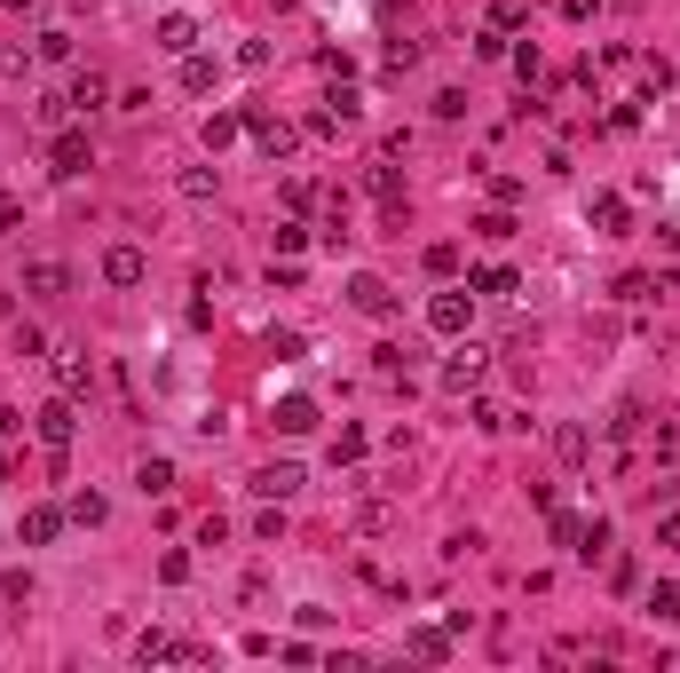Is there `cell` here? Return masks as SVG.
<instances>
[{
  "label": "cell",
  "mask_w": 680,
  "mask_h": 673,
  "mask_svg": "<svg viewBox=\"0 0 680 673\" xmlns=\"http://www.w3.org/2000/svg\"><path fill=\"white\" fill-rule=\"evenodd\" d=\"M24 293H40V301L72 293V269H63V262H24Z\"/></svg>",
  "instance_id": "obj_11"
},
{
  "label": "cell",
  "mask_w": 680,
  "mask_h": 673,
  "mask_svg": "<svg viewBox=\"0 0 680 673\" xmlns=\"http://www.w3.org/2000/svg\"><path fill=\"white\" fill-rule=\"evenodd\" d=\"M523 16H530V9H523V0H499V9H491V24H499V32H515Z\"/></svg>",
  "instance_id": "obj_37"
},
{
  "label": "cell",
  "mask_w": 680,
  "mask_h": 673,
  "mask_svg": "<svg viewBox=\"0 0 680 673\" xmlns=\"http://www.w3.org/2000/svg\"><path fill=\"white\" fill-rule=\"evenodd\" d=\"M364 452H372L364 428H340V436H332V460H364Z\"/></svg>",
  "instance_id": "obj_29"
},
{
  "label": "cell",
  "mask_w": 680,
  "mask_h": 673,
  "mask_svg": "<svg viewBox=\"0 0 680 673\" xmlns=\"http://www.w3.org/2000/svg\"><path fill=\"white\" fill-rule=\"evenodd\" d=\"M474 230H483V239H515V214H506V207H491V214L474 222Z\"/></svg>",
  "instance_id": "obj_34"
},
{
  "label": "cell",
  "mask_w": 680,
  "mask_h": 673,
  "mask_svg": "<svg viewBox=\"0 0 680 673\" xmlns=\"http://www.w3.org/2000/svg\"><path fill=\"white\" fill-rule=\"evenodd\" d=\"M641 420H649V413H641V404H618V420H609V436H618V444H625V436H641Z\"/></svg>",
  "instance_id": "obj_33"
},
{
  "label": "cell",
  "mask_w": 680,
  "mask_h": 673,
  "mask_svg": "<svg viewBox=\"0 0 680 673\" xmlns=\"http://www.w3.org/2000/svg\"><path fill=\"white\" fill-rule=\"evenodd\" d=\"M214 190H222L214 166H183V198H214Z\"/></svg>",
  "instance_id": "obj_27"
},
{
  "label": "cell",
  "mask_w": 680,
  "mask_h": 673,
  "mask_svg": "<svg viewBox=\"0 0 680 673\" xmlns=\"http://www.w3.org/2000/svg\"><path fill=\"white\" fill-rule=\"evenodd\" d=\"M246 135H254L269 159H285V151H293V127H285V119H269L261 104H246Z\"/></svg>",
  "instance_id": "obj_6"
},
{
  "label": "cell",
  "mask_w": 680,
  "mask_h": 673,
  "mask_svg": "<svg viewBox=\"0 0 680 673\" xmlns=\"http://www.w3.org/2000/svg\"><path fill=\"white\" fill-rule=\"evenodd\" d=\"M0 230H24V207H16V190H0Z\"/></svg>",
  "instance_id": "obj_38"
},
{
  "label": "cell",
  "mask_w": 680,
  "mask_h": 673,
  "mask_svg": "<svg viewBox=\"0 0 680 673\" xmlns=\"http://www.w3.org/2000/svg\"><path fill=\"white\" fill-rule=\"evenodd\" d=\"M349 301H356L364 317H380V325L396 317V293H388V278H372V269H356V278H349Z\"/></svg>",
  "instance_id": "obj_4"
},
{
  "label": "cell",
  "mask_w": 680,
  "mask_h": 673,
  "mask_svg": "<svg viewBox=\"0 0 680 673\" xmlns=\"http://www.w3.org/2000/svg\"><path fill=\"white\" fill-rule=\"evenodd\" d=\"M166 658H183V642H175V634H134V665H166Z\"/></svg>",
  "instance_id": "obj_14"
},
{
  "label": "cell",
  "mask_w": 680,
  "mask_h": 673,
  "mask_svg": "<svg viewBox=\"0 0 680 673\" xmlns=\"http://www.w3.org/2000/svg\"><path fill=\"white\" fill-rule=\"evenodd\" d=\"M649 611H657L665 626L680 618V579H657V587H649Z\"/></svg>",
  "instance_id": "obj_25"
},
{
  "label": "cell",
  "mask_w": 680,
  "mask_h": 673,
  "mask_svg": "<svg viewBox=\"0 0 680 673\" xmlns=\"http://www.w3.org/2000/svg\"><path fill=\"white\" fill-rule=\"evenodd\" d=\"M554 452H562L570 467H586V460H594V436H586V428L570 420V428H554Z\"/></svg>",
  "instance_id": "obj_20"
},
{
  "label": "cell",
  "mask_w": 680,
  "mask_h": 673,
  "mask_svg": "<svg viewBox=\"0 0 680 673\" xmlns=\"http://www.w3.org/2000/svg\"><path fill=\"white\" fill-rule=\"evenodd\" d=\"M237 135H246V112H207V151L237 143Z\"/></svg>",
  "instance_id": "obj_22"
},
{
  "label": "cell",
  "mask_w": 680,
  "mask_h": 673,
  "mask_svg": "<svg viewBox=\"0 0 680 673\" xmlns=\"http://www.w3.org/2000/svg\"><path fill=\"white\" fill-rule=\"evenodd\" d=\"M364 190L388 207V222H403V183H396V166H364Z\"/></svg>",
  "instance_id": "obj_13"
},
{
  "label": "cell",
  "mask_w": 680,
  "mask_h": 673,
  "mask_svg": "<svg viewBox=\"0 0 680 673\" xmlns=\"http://www.w3.org/2000/svg\"><path fill=\"white\" fill-rule=\"evenodd\" d=\"M474 293H523V278H515V269H499V262H491V269H474Z\"/></svg>",
  "instance_id": "obj_24"
},
{
  "label": "cell",
  "mask_w": 680,
  "mask_h": 673,
  "mask_svg": "<svg viewBox=\"0 0 680 673\" xmlns=\"http://www.w3.org/2000/svg\"><path fill=\"white\" fill-rule=\"evenodd\" d=\"M32 428H40V444H48V452H72V436H80V396H63V388H56L40 413H32Z\"/></svg>",
  "instance_id": "obj_1"
},
{
  "label": "cell",
  "mask_w": 680,
  "mask_h": 673,
  "mask_svg": "<svg viewBox=\"0 0 680 673\" xmlns=\"http://www.w3.org/2000/svg\"><path fill=\"white\" fill-rule=\"evenodd\" d=\"M467 317H474V293H467V286H452V293H435V301H427V325L444 333V341H459Z\"/></svg>",
  "instance_id": "obj_3"
},
{
  "label": "cell",
  "mask_w": 680,
  "mask_h": 673,
  "mask_svg": "<svg viewBox=\"0 0 680 673\" xmlns=\"http://www.w3.org/2000/svg\"><path fill=\"white\" fill-rule=\"evenodd\" d=\"M269 246H278V262H301V246H309V222H301V214H285L278 230H269Z\"/></svg>",
  "instance_id": "obj_16"
},
{
  "label": "cell",
  "mask_w": 680,
  "mask_h": 673,
  "mask_svg": "<svg viewBox=\"0 0 680 673\" xmlns=\"http://www.w3.org/2000/svg\"><path fill=\"white\" fill-rule=\"evenodd\" d=\"M586 222L601 230V239H625V222H633V207H625V198H618V190H601V198H594V207H586Z\"/></svg>",
  "instance_id": "obj_10"
},
{
  "label": "cell",
  "mask_w": 680,
  "mask_h": 673,
  "mask_svg": "<svg viewBox=\"0 0 680 673\" xmlns=\"http://www.w3.org/2000/svg\"><path fill=\"white\" fill-rule=\"evenodd\" d=\"M104 515H112V508H104V491H80V499H72V523H87V531H95Z\"/></svg>",
  "instance_id": "obj_32"
},
{
  "label": "cell",
  "mask_w": 680,
  "mask_h": 673,
  "mask_svg": "<svg viewBox=\"0 0 680 673\" xmlns=\"http://www.w3.org/2000/svg\"><path fill=\"white\" fill-rule=\"evenodd\" d=\"M134 484H143L151 499H166V491H175V460H143V467H134Z\"/></svg>",
  "instance_id": "obj_23"
},
{
  "label": "cell",
  "mask_w": 680,
  "mask_h": 673,
  "mask_svg": "<svg viewBox=\"0 0 680 673\" xmlns=\"http://www.w3.org/2000/svg\"><path fill=\"white\" fill-rule=\"evenodd\" d=\"M63 95H72V112H104V104H112V88H104V72H80V80L63 88Z\"/></svg>",
  "instance_id": "obj_15"
},
{
  "label": "cell",
  "mask_w": 680,
  "mask_h": 673,
  "mask_svg": "<svg viewBox=\"0 0 680 673\" xmlns=\"http://www.w3.org/2000/svg\"><path fill=\"white\" fill-rule=\"evenodd\" d=\"M278 428H285V436H309V428H317V404H309V396H278Z\"/></svg>",
  "instance_id": "obj_19"
},
{
  "label": "cell",
  "mask_w": 680,
  "mask_h": 673,
  "mask_svg": "<svg viewBox=\"0 0 680 673\" xmlns=\"http://www.w3.org/2000/svg\"><path fill=\"white\" fill-rule=\"evenodd\" d=\"M641 80H649V95H665V88H672V63H665V56H649V63H641Z\"/></svg>",
  "instance_id": "obj_36"
},
{
  "label": "cell",
  "mask_w": 680,
  "mask_h": 673,
  "mask_svg": "<svg viewBox=\"0 0 680 673\" xmlns=\"http://www.w3.org/2000/svg\"><path fill=\"white\" fill-rule=\"evenodd\" d=\"M427 269L435 278H459V246H427Z\"/></svg>",
  "instance_id": "obj_35"
},
{
  "label": "cell",
  "mask_w": 680,
  "mask_h": 673,
  "mask_svg": "<svg viewBox=\"0 0 680 673\" xmlns=\"http://www.w3.org/2000/svg\"><path fill=\"white\" fill-rule=\"evenodd\" d=\"M32 48H40V63H63V56H72V32H56V24H48Z\"/></svg>",
  "instance_id": "obj_30"
},
{
  "label": "cell",
  "mask_w": 680,
  "mask_h": 673,
  "mask_svg": "<svg viewBox=\"0 0 680 673\" xmlns=\"http://www.w3.org/2000/svg\"><path fill=\"white\" fill-rule=\"evenodd\" d=\"M63 112H72V95H40V104H32V119H40V127H48V135H56V127H63Z\"/></svg>",
  "instance_id": "obj_31"
},
{
  "label": "cell",
  "mask_w": 680,
  "mask_h": 673,
  "mask_svg": "<svg viewBox=\"0 0 680 673\" xmlns=\"http://www.w3.org/2000/svg\"><path fill=\"white\" fill-rule=\"evenodd\" d=\"M32 63H40V48H0V80H32Z\"/></svg>",
  "instance_id": "obj_26"
},
{
  "label": "cell",
  "mask_w": 680,
  "mask_h": 673,
  "mask_svg": "<svg viewBox=\"0 0 680 673\" xmlns=\"http://www.w3.org/2000/svg\"><path fill=\"white\" fill-rule=\"evenodd\" d=\"M554 9H562V16H570V24H586V16H594V9H601V0H554Z\"/></svg>",
  "instance_id": "obj_39"
},
{
  "label": "cell",
  "mask_w": 680,
  "mask_h": 673,
  "mask_svg": "<svg viewBox=\"0 0 680 673\" xmlns=\"http://www.w3.org/2000/svg\"><path fill=\"white\" fill-rule=\"evenodd\" d=\"M159 48H166V56H190V48H198V24H190V16H159Z\"/></svg>",
  "instance_id": "obj_17"
},
{
  "label": "cell",
  "mask_w": 680,
  "mask_h": 673,
  "mask_svg": "<svg viewBox=\"0 0 680 673\" xmlns=\"http://www.w3.org/2000/svg\"><path fill=\"white\" fill-rule=\"evenodd\" d=\"M301 484H309V476H301V467H293V460H269V467H261V476H254V491H261V499H278V508H285V499H293Z\"/></svg>",
  "instance_id": "obj_7"
},
{
  "label": "cell",
  "mask_w": 680,
  "mask_h": 673,
  "mask_svg": "<svg viewBox=\"0 0 680 673\" xmlns=\"http://www.w3.org/2000/svg\"><path fill=\"white\" fill-rule=\"evenodd\" d=\"M483 373H491V357H483V349H474V341L444 357V388H459V396H467V388H483Z\"/></svg>",
  "instance_id": "obj_5"
},
{
  "label": "cell",
  "mask_w": 680,
  "mask_h": 673,
  "mask_svg": "<svg viewBox=\"0 0 680 673\" xmlns=\"http://www.w3.org/2000/svg\"><path fill=\"white\" fill-rule=\"evenodd\" d=\"M0 9H16V16H32V9H40V0H0Z\"/></svg>",
  "instance_id": "obj_40"
},
{
  "label": "cell",
  "mask_w": 680,
  "mask_h": 673,
  "mask_svg": "<svg viewBox=\"0 0 680 673\" xmlns=\"http://www.w3.org/2000/svg\"><path fill=\"white\" fill-rule=\"evenodd\" d=\"M104 278H112V286H143V278H151L143 246H112V254H104Z\"/></svg>",
  "instance_id": "obj_12"
},
{
  "label": "cell",
  "mask_w": 680,
  "mask_h": 673,
  "mask_svg": "<svg viewBox=\"0 0 680 673\" xmlns=\"http://www.w3.org/2000/svg\"><path fill=\"white\" fill-rule=\"evenodd\" d=\"M63 523H72V508H24V547H56Z\"/></svg>",
  "instance_id": "obj_9"
},
{
  "label": "cell",
  "mask_w": 680,
  "mask_h": 673,
  "mask_svg": "<svg viewBox=\"0 0 680 673\" xmlns=\"http://www.w3.org/2000/svg\"><path fill=\"white\" fill-rule=\"evenodd\" d=\"M214 80H222V63L190 48V56H183V88H190V95H214Z\"/></svg>",
  "instance_id": "obj_18"
},
{
  "label": "cell",
  "mask_w": 680,
  "mask_h": 673,
  "mask_svg": "<svg viewBox=\"0 0 680 673\" xmlns=\"http://www.w3.org/2000/svg\"><path fill=\"white\" fill-rule=\"evenodd\" d=\"M56 388H63V396H87V388H95L87 349H56Z\"/></svg>",
  "instance_id": "obj_8"
},
{
  "label": "cell",
  "mask_w": 680,
  "mask_h": 673,
  "mask_svg": "<svg viewBox=\"0 0 680 673\" xmlns=\"http://www.w3.org/2000/svg\"><path fill=\"white\" fill-rule=\"evenodd\" d=\"M87 166H95L87 135H80V127H56V135H48V175H63V183H72V175H87Z\"/></svg>",
  "instance_id": "obj_2"
},
{
  "label": "cell",
  "mask_w": 680,
  "mask_h": 673,
  "mask_svg": "<svg viewBox=\"0 0 680 673\" xmlns=\"http://www.w3.org/2000/svg\"><path fill=\"white\" fill-rule=\"evenodd\" d=\"M403 650L435 665V658H452V634H444V626H412V642H403Z\"/></svg>",
  "instance_id": "obj_21"
},
{
  "label": "cell",
  "mask_w": 680,
  "mask_h": 673,
  "mask_svg": "<svg viewBox=\"0 0 680 673\" xmlns=\"http://www.w3.org/2000/svg\"><path fill=\"white\" fill-rule=\"evenodd\" d=\"M577 555H586V562H594V555H609V515H594L586 531H577Z\"/></svg>",
  "instance_id": "obj_28"
}]
</instances>
